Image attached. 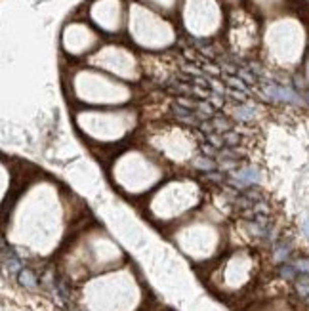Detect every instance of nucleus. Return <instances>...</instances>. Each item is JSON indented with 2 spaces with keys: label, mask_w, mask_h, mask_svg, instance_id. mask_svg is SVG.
Returning <instances> with one entry per match:
<instances>
[{
  "label": "nucleus",
  "mask_w": 309,
  "mask_h": 311,
  "mask_svg": "<svg viewBox=\"0 0 309 311\" xmlns=\"http://www.w3.org/2000/svg\"><path fill=\"white\" fill-rule=\"evenodd\" d=\"M193 166H195L197 170H202V172H204V174H206V172L216 170L214 159H210V157H200V159H195V163H193Z\"/></svg>",
  "instance_id": "nucleus-9"
},
{
  "label": "nucleus",
  "mask_w": 309,
  "mask_h": 311,
  "mask_svg": "<svg viewBox=\"0 0 309 311\" xmlns=\"http://www.w3.org/2000/svg\"><path fill=\"white\" fill-rule=\"evenodd\" d=\"M2 258H4V267L8 269L10 273H19L23 267H21V262H19V258L14 250L10 248L4 244V248H2Z\"/></svg>",
  "instance_id": "nucleus-3"
},
{
  "label": "nucleus",
  "mask_w": 309,
  "mask_h": 311,
  "mask_svg": "<svg viewBox=\"0 0 309 311\" xmlns=\"http://www.w3.org/2000/svg\"><path fill=\"white\" fill-rule=\"evenodd\" d=\"M235 117L241 118V120H248V118L254 117V111L250 109V107H245V105H241V107H237V109H235Z\"/></svg>",
  "instance_id": "nucleus-12"
},
{
  "label": "nucleus",
  "mask_w": 309,
  "mask_h": 311,
  "mask_svg": "<svg viewBox=\"0 0 309 311\" xmlns=\"http://www.w3.org/2000/svg\"><path fill=\"white\" fill-rule=\"evenodd\" d=\"M288 256H290V244L286 241H279L275 244V258L283 264L285 260H288Z\"/></svg>",
  "instance_id": "nucleus-10"
},
{
  "label": "nucleus",
  "mask_w": 309,
  "mask_h": 311,
  "mask_svg": "<svg viewBox=\"0 0 309 311\" xmlns=\"http://www.w3.org/2000/svg\"><path fill=\"white\" fill-rule=\"evenodd\" d=\"M265 92L269 98L273 100H283V101H292V103H298L300 98L292 92V90H288L285 86H277V84H267L265 86Z\"/></svg>",
  "instance_id": "nucleus-2"
},
{
  "label": "nucleus",
  "mask_w": 309,
  "mask_h": 311,
  "mask_svg": "<svg viewBox=\"0 0 309 311\" xmlns=\"http://www.w3.org/2000/svg\"><path fill=\"white\" fill-rule=\"evenodd\" d=\"M223 80L227 82V88H231V90H238V92L248 94V84L241 77H237V75H223Z\"/></svg>",
  "instance_id": "nucleus-6"
},
{
  "label": "nucleus",
  "mask_w": 309,
  "mask_h": 311,
  "mask_svg": "<svg viewBox=\"0 0 309 311\" xmlns=\"http://www.w3.org/2000/svg\"><path fill=\"white\" fill-rule=\"evenodd\" d=\"M258 179H260V172L254 166H243V168H237L229 174V183L238 191L252 187L254 183H258Z\"/></svg>",
  "instance_id": "nucleus-1"
},
{
  "label": "nucleus",
  "mask_w": 309,
  "mask_h": 311,
  "mask_svg": "<svg viewBox=\"0 0 309 311\" xmlns=\"http://www.w3.org/2000/svg\"><path fill=\"white\" fill-rule=\"evenodd\" d=\"M17 281H19V285L25 288H29V290H35L37 285H39V281H37V275L31 271V269H21V271L17 273Z\"/></svg>",
  "instance_id": "nucleus-4"
},
{
  "label": "nucleus",
  "mask_w": 309,
  "mask_h": 311,
  "mask_svg": "<svg viewBox=\"0 0 309 311\" xmlns=\"http://www.w3.org/2000/svg\"><path fill=\"white\" fill-rule=\"evenodd\" d=\"M303 231H305V235L309 237V222H305V224H303Z\"/></svg>",
  "instance_id": "nucleus-14"
},
{
  "label": "nucleus",
  "mask_w": 309,
  "mask_h": 311,
  "mask_svg": "<svg viewBox=\"0 0 309 311\" xmlns=\"http://www.w3.org/2000/svg\"><path fill=\"white\" fill-rule=\"evenodd\" d=\"M223 136V143H225V149H233L238 145V141H241V138H238L237 132H225L222 134Z\"/></svg>",
  "instance_id": "nucleus-11"
},
{
  "label": "nucleus",
  "mask_w": 309,
  "mask_h": 311,
  "mask_svg": "<svg viewBox=\"0 0 309 311\" xmlns=\"http://www.w3.org/2000/svg\"><path fill=\"white\" fill-rule=\"evenodd\" d=\"M294 265L298 267V271H300V273H305V275H309V260H305V258H300V260H296V262H294Z\"/></svg>",
  "instance_id": "nucleus-13"
},
{
  "label": "nucleus",
  "mask_w": 309,
  "mask_h": 311,
  "mask_svg": "<svg viewBox=\"0 0 309 311\" xmlns=\"http://www.w3.org/2000/svg\"><path fill=\"white\" fill-rule=\"evenodd\" d=\"M296 285V292H298V296L300 298H303V300H307L309 298V275H305V273H300L298 277H296V281H294Z\"/></svg>",
  "instance_id": "nucleus-5"
},
{
  "label": "nucleus",
  "mask_w": 309,
  "mask_h": 311,
  "mask_svg": "<svg viewBox=\"0 0 309 311\" xmlns=\"http://www.w3.org/2000/svg\"><path fill=\"white\" fill-rule=\"evenodd\" d=\"M279 275H281L285 281H296V277L300 275V271H298V267H296L294 264L283 262V264L279 265Z\"/></svg>",
  "instance_id": "nucleus-7"
},
{
  "label": "nucleus",
  "mask_w": 309,
  "mask_h": 311,
  "mask_svg": "<svg viewBox=\"0 0 309 311\" xmlns=\"http://www.w3.org/2000/svg\"><path fill=\"white\" fill-rule=\"evenodd\" d=\"M210 120H212V125H214L216 132H218V134L233 132V122H231V120H227L225 117H222V115H216V117L210 118Z\"/></svg>",
  "instance_id": "nucleus-8"
}]
</instances>
